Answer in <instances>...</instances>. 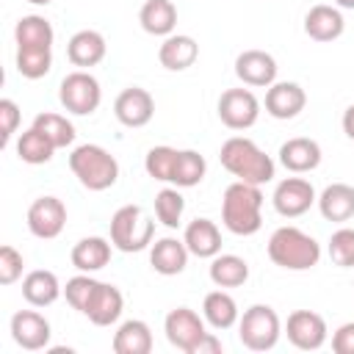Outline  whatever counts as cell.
I'll return each instance as SVG.
<instances>
[{"instance_id": "1f68e13d", "label": "cell", "mask_w": 354, "mask_h": 354, "mask_svg": "<svg viewBox=\"0 0 354 354\" xmlns=\"http://www.w3.org/2000/svg\"><path fill=\"white\" fill-rule=\"evenodd\" d=\"M53 152H55L53 141H50L41 130H36L33 124H30L25 133H19V138H17V155H19L22 163H30V166L50 163Z\"/></svg>"}, {"instance_id": "9a60e30c", "label": "cell", "mask_w": 354, "mask_h": 354, "mask_svg": "<svg viewBox=\"0 0 354 354\" xmlns=\"http://www.w3.org/2000/svg\"><path fill=\"white\" fill-rule=\"evenodd\" d=\"M235 75L246 86L268 88L271 83H277V61L266 50H243L235 58Z\"/></svg>"}, {"instance_id": "bcb514c9", "label": "cell", "mask_w": 354, "mask_h": 354, "mask_svg": "<svg viewBox=\"0 0 354 354\" xmlns=\"http://www.w3.org/2000/svg\"><path fill=\"white\" fill-rule=\"evenodd\" d=\"M28 3H33V6H50L53 0H28Z\"/></svg>"}, {"instance_id": "e0dca14e", "label": "cell", "mask_w": 354, "mask_h": 354, "mask_svg": "<svg viewBox=\"0 0 354 354\" xmlns=\"http://www.w3.org/2000/svg\"><path fill=\"white\" fill-rule=\"evenodd\" d=\"M307 105V94L299 83L282 80V83H271L266 91V113L274 119H293L304 111Z\"/></svg>"}, {"instance_id": "ba28073f", "label": "cell", "mask_w": 354, "mask_h": 354, "mask_svg": "<svg viewBox=\"0 0 354 354\" xmlns=\"http://www.w3.org/2000/svg\"><path fill=\"white\" fill-rule=\"evenodd\" d=\"M260 116V100L249 88H227L218 97V119L230 130H246Z\"/></svg>"}, {"instance_id": "d6a6232c", "label": "cell", "mask_w": 354, "mask_h": 354, "mask_svg": "<svg viewBox=\"0 0 354 354\" xmlns=\"http://www.w3.org/2000/svg\"><path fill=\"white\" fill-rule=\"evenodd\" d=\"M205 171H207V163H205V158L196 149H180L177 152L174 171H171V185H177V188H194V185L202 183Z\"/></svg>"}, {"instance_id": "3957f363", "label": "cell", "mask_w": 354, "mask_h": 354, "mask_svg": "<svg viewBox=\"0 0 354 354\" xmlns=\"http://www.w3.org/2000/svg\"><path fill=\"white\" fill-rule=\"evenodd\" d=\"M268 257L285 271H307L321 260V243L299 227H279L268 238Z\"/></svg>"}, {"instance_id": "d590c367", "label": "cell", "mask_w": 354, "mask_h": 354, "mask_svg": "<svg viewBox=\"0 0 354 354\" xmlns=\"http://www.w3.org/2000/svg\"><path fill=\"white\" fill-rule=\"evenodd\" d=\"M183 210H185V199L177 191V185L174 188H163V191L155 194V216H158V221L163 227L177 230L180 221H183Z\"/></svg>"}, {"instance_id": "836d02e7", "label": "cell", "mask_w": 354, "mask_h": 354, "mask_svg": "<svg viewBox=\"0 0 354 354\" xmlns=\"http://www.w3.org/2000/svg\"><path fill=\"white\" fill-rule=\"evenodd\" d=\"M53 69V47H17V72L39 80Z\"/></svg>"}, {"instance_id": "603a6c76", "label": "cell", "mask_w": 354, "mask_h": 354, "mask_svg": "<svg viewBox=\"0 0 354 354\" xmlns=\"http://www.w3.org/2000/svg\"><path fill=\"white\" fill-rule=\"evenodd\" d=\"M318 210L326 221L343 224L348 218H354V188L346 183H332L321 191L318 196Z\"/></svg>"}, {"instance_id": "5bb4252c", "label": "cell", "mask_w": 354, "mask_h": 354, "mask_svg": "<svg viewBox=\"0 0 354 354\" xmlns=\"http://www.w3.org/2000/svg\"><path fill=\"white\" fill-rule=\"evenodd\" d=\"M113 113L124 127H144L155 116V100L147 88L130 86V88L119 91V97L113 102Z\"/></svg>"}, {"instance_id": "4fadbf2b", "label": "cell", "mask_w": 354, "mask_h": 354, "mask_svg": "<svg viewBox=\"0 0 354 354\" xmlns=\"http://www.w3.org/2000/svg\"><path fill=\"white\" fill-rule=\"evenodd\" d=\"M50 321L36 310H19L11 315V337L25 351H41L50 346Z\"/></svg>"}, {"instance_id": "ffe728a7", "label": "cell", "mask_w": 354, "mask_h": 354, "mask_svg": "<svg viewBox=\"0 0 354 354\" xmlns=\"http://www.w3.org/2000/svg\"><path fill=\"white\" fill-rule=\"evenodd\" d=\"M346 28V19L337 6H313L304 17V33L315 41H335Z\"/></svg>"}, {"instance_id": "ab89813d", "label": "cell", "mask_w": 354, "mask_h": 354, "mask_svg": "<svg viewBox=\"0 0 354 354\" xmlns=\"http://www.w3.org/2000/svg\"><path fill=\"white\" fill-rule=\"evenodd\" d=\"M22 254L14 246H0V285H14L22 277Z\"/></svg>"}, {"instance_id": "d6986e66", "label": "cell", "mask_w": 354, "mask_h": 354, "mask_svg": "<svg viewBox=\"0 0 354 354\" xmlns=\"http://www.w3.org/2000/svg\"><path fill=\"white\" fill-rule=\"evenodd\" d=\"M188 246L180 238H160L149 249V266L163 277H177L188 266Z\"/></svg>"}, {"instance_id": "74e56055", "label": "cell", "mask_w": 354, "mask_h": 354, "mask_svg": "<svg viewBox=\"0 0 354 354\" xmlns=\"http://www.w3.org/2000/svg\"><path fill=\"white\" fill-rule=\"evenodd\" d=\"M329 257L340 268H354V230L340 227L329 238Z\"/></svg>"}, {"instance_id": "4dcf8cb0", "label": "cell", "mask_w": 354, "mask_h": 354, "mask_svg": "<svg viewBox=\"0 0 354 354\" xmlns=\"http://www.w3.org/2000/svg\"><path fill=\"white\" fill-rule=\"evenodd\" d=\"M53 39H55V30H53L50 19L39 17V14L22 17L14 28L17 47H53Z\"/></svg>"}, {"instance_id": "52a82bcc", "label": "cell", "mask_w": 354, "mask_h": 354, "mask_svg": "<svg viewBox=\"0 0 354 354\" xmlns=\"http://www.w3.org/2000/svg\"><path fill=\"white\" fill-rule=\"evenodd\" d=\"M58 100H61V105H64L69 113H75V116H88V113H94V111L100 108V102H102V88H100V83H97V77H94L91 72L75 69V72H69V75L61 80V86H58Z\"/></svg>"}, {"instance_id": "2e32d148", "label": "cell", "mask_w": 354, "mask_h": 354, "mask_svg": "<svg viewBox=\"0 0 354 354\" xmlns=\"http://www.w3.org/2000/svg\"><path fill=\"white\" fill-rule=\"evenodd\" d=\"M122 310H124V296H122V290H119L116 285H111V282H97V288H94L88 304H86L83 315H86L94 326H111V324L119 321Z\"/></svg>"}, {"instance_id": "7bdbcfd3", "label": "cell", "mask_w": 354, "mask_h": 354, "mask_svg": "<svg viewBox=\"0 0 354 354\" xmlns=\"http://www.w3.org/2000/svg\"><path fill=\"white\" fill-rule=\"evenodd\" d=\"M191 354H221V340H218L213 332H205V335L196 340V346L191 348Z\"/></svg>"}, {"instance_id": "e575fe53", "label": "cell", "mask_w": 354, "mask_h": 354, "mask_svg": "<svg viewBox=\"0 0 354 354\" xmlns=\"http://www.w3.org/2000/svg\"><path fill=\"white\" fill-rule=\"evenodd\" d=\"M33 127L41 130V133L53 141L55 149H64V147H69V144L75 141V124H72L66 116H61V113H53V111L36 113Z\"/></svg>"}, {"instance_id": "8fae6325", "label": "cell", "mask_w": 354, "mask_h": 354, "mask_svg": "<svg viewBox=\"0 0 354 354\" xmlns=\"http://www.w3.org/2000/svg\"><path fill=\"white\" fill-rule=\"evenodd\" d=\"M326 321L324 315L313 313V310H296L288 315V324H285V335L288 340L301 348V351H315L326 343Z\"/></svg>"}, {"instance_id": "f546056e", "label": "cell", "mask_w": 354, "mask_h": 354, "mask_svg": "<svg viewBox=\"0 0 354 354\" xmlns=\"http://www.w3.org/2000/svg\"><path fill=\"white\" fill-rule=\"evenodd\" d=\"M202 315L213 329H230L238 321V304L227 290H210L202 301Z\"/></svg>"}, {"instance_id": "4316f807", "label": "cell", "mask_w": 354, "mask_h": 354, "mask_svg": "<svg viewBox=\"0 0 354 354\" xmlns=\"http://www.w3.org/2000/svg\"><path fill=\"white\" fill-rule=\"evenodd\" d=\"M138 22L149 36H171L177 28V6L171 0H147L138 11Z\"/></svg>"}, {"instance_id": "ac0fdd59", "label": "cell", "mask_w": 354, "mask_h": 354, "mask_svg": "<svg viewBox=\"0 0 354 354\" xmlns=\"http://www.w3.org/2000/svg\"><path fill=\"white\" fill-rule=\"evenodd\" d=\"M279 163H282L288 171H293V174L313 171V169H318V163H321V147H318V141L304 138V136L288 138V141L279 147Z\"/></svg>"}, {"instance_id": "7402d4cb", "label": "cell", "mask_w": 354, "mask_h": 354, "mask_svg": "<svg viewBox=\"0 0 354 354\" xmlns=\"http://www.w3.org/2000/svg\"><path fill=\"white\" fill-rule=\"evenodd\" d=\"M111 241L100 238V235H88V238H80L75 246H72V266L83 274H94L100 268H105L111 263Z\"/></svg>"}, {"instance_id": "6da1fadb", "label": "cell", "mask_w": 354, "mask_h": 354, "mask_svg": "<svg viewBox=\"0 0 354 354\" xmlns=\"http://www.w3.org/2000/svg\"><path fill=\"white\" fill-rule=\"evenodd\" d=\"M221 224L232 235H254L263 227V191L260 185L235 180L221 196Z\"/></svg>"}, {"instance_id": "7c38bea8", "label": "cell", "mask_w": 354, "mask_h": 354, "mask_svg": "<svg viewBox=\"0 0 354 354\" xmlns=\"http://www.w3.org/2000/svg\"><path fill=\"white\" fill-rule=\"evenodd\" d=\"M163 332H166V340L174 348L191 354V348L196 346V340L205 335V321L191 307H174L166 315V321H163Z\"/></svg>"}, {"instance_id": "f35d334b", "label": "cell", "mask_w": 354, "mask_h": 354, "mask_svg": "<svg viewBox=\"0 0 354 354\" xmlns=\"http://www.w3.org/2000/svg\"><path fill=\"white\" fill-rule=\"evenodd\" d=\"M94 288H97V279H94L91 274H83V271H80L77 277H72V279L66 282L64 296H66V301H69L72 310L83 313L86 304H88V299H91V293H94Z\"/></svg>"}, {"instance_id": "83f0119b", "label": "cell", "mask_w": 354, "mask_h": 354, "mask_svg": "<svg viewBox=\"0 0 354 354\" xmlns=\"http://www.w3.org/2000/svg\"><path fill=\"white\" fill-rule=\"evenodd\" d=\"M113 351L116 354H149L152 351V329L147 321L130 318L124 321L113 335Z\"/></svg>"}, {"instance_id": "484cf974", "label": "cell", "mask_w": 354, "mask_h": 354, "mask_svg": "<svg viewBox=\"0 0 354 354\" xmlns=\"http://www.w3.org/2000/svg\"><path fill=\"white\" fill-rule=\"evenodd\" d=\"M64 293L58 277L47 268H36L22 279V299L33 307H50Z\"/></svg>"}, {"instance_id": "7a4b0ae2", "label": "cell", "mask_w": 354, "mask_h": 354, "mask_svg": "<svg viewBox=\"0 0 354 354\" xmlns=\"http://www.w3.org/2000/svg\"><path fill=\"white\" fill-rule=\"evenodd\" d=\"M218 160L221 166L243 180V183H252V185H266L274 180V160L271 155H266L252 138H243V136H232L221 144V152H218Z\"/></svg>"}, {"instance_id": "b9f144b4", "label": "cell", "mask_w": 354, "mask_h": 354, "mask_svg": "<svg viewBox=\"0 0 354 354\" xmlns=\"http://www.w3.org/2000/svg\"><path fill=\"white\" fill-rule=\"evenodd\" d=\"M332 351L335 354H354V321L343 324L332 335Z\"/></svg>"}, {"instance_id": "f1b7e54d", "label": "cell", "mask_w": 354, "mask_h": 354, "mask_svg": "<svg viewBox=\"0 0 354 354\" xmlns=\"http://www.w3.org/2000/svg\"><path fill=\"white\" fill-rule=\"evenodd\" d=\"M249 279V263L238 254H216L210 257V282L216 288H241Z\"/></svg>"}, {"instance_id": "f6af8a7d", "label": "cell", "mask_w": 354, "mask_h": 354, "mask_svg": "<svg viewBox=\"0 0 354 354\" xmlns=\"http://www.w3.org/2000/svg\"><path fill=\"white\" fill-rule=\"evenodd\" d=\"M337 8H354V0H335Z\"/></svg>"}, {"instance_id": "60d3db41", "label": "cell", "mask_w": 354, "mask_h": 354, "mask_svg": "<svg viewBox=\"0 0 354 354\" xmlns=\"http://www.w3.org/2000/svg\"><path fill=\"white\" fill-rule=\"evenodd\" d=\"M19 119H22L19 105L8 97L0 100V147H8V141L14 138V133L19 127Z\"/></svg>"}, {"instance_id": "cb8c5ba5", "label": "cell", "mask_w": 354, "mask_h": 354, "mask_svg": "<svg viewBox=\"0 0 354 354\" xmlns=\"http://www.w3.org/2000/svg\"><path fill=\"white\" fill-rule=\"evenodd\" d=\"M105 50H108V44H105L102 33H97V30H77L69 39V44H66V58L75 66L88 69V66H97L105 58Z\"/></svg>"}, {"instance_id": "d4e9b609", "label": "cell", "mask_w": 354, "mask_h": 354, "mask_svg": "<svg viewBox=\"0 0 354 354\" xmlns=\"http://www.w3.org/2000/svg\"><path fill=\"white\" fill-rule=\"evenodd\" d=\"M183 241L194 257H216L221 252V232L210 218H194L185 227Z\"/></svg>"}, {"instance_id": "5b68a950", "label": "cell", "mask_w": 354, "mask_h": 354, "mask_svg": "<svg viewBox=\"0 0 354 354\" xmlns=\"http://www.w3.org/2000/svg\"><path fill=\"white\" fill-rule=\"evenodd\" d=\"M155 238V221L141 205H122L111 216V243L119 252H144Z\"/></svg>"}, {"instance_id": "44dd1931", "label": "cell", "mask_w": 354, "mask_h": 354, "mask_svg": "<svg viewBox=\"0 0 354 354\" xmlns=\"http://www.w3.org/2000/svg\"><path fill=\"white\" fill-rule=\"evenodd\" d=\"M196 58H199V44L191 36H185V33L166 36L163 44H160V50H158V61L169 72H183V69L194 66Z\"/></svg>"}, {"instance_id": "9c48e42d", "label": "cell", "mask_w": 354, "mask_h": 354, "mask_svg": "<svg viewBox=\"0 0 354 354\" xmlns=\"http://www.w3.org/2000/svg\"><path fill=\"white\" fill-rule=\"evenodd\" d=\"M66 227V205L58 196H39L28 207V230L41 241H53Z\"/></svg>"}, {"instance_id": "8d00e7d4", "label": "cell", "mask_w": 354, "mask_h": 354, "mask_svg": "<svg viewBox=\"0 0 354 354\" xmlns=\"http://www.w3.org/2000/svg\"><path fill=\"white\" fill-rule=\"evenodd\" d=\"M177 152L174 147H152L144 158V169L152 180L158 183H171V171H174V163H177Z\"/></svg>"}, {"instance_id": "277c9868", "label": "cell", "mask_w": 354, "mask_h": 354, "mask_svg": "<svg viewBox=\"0 0 354 354\" xmlns=\"http://www.w3.org/2000/svg\"><path fill=\"white\" fill-rule=\"evenodd\" d=\"M69 169L77 183L88 191H108L119 180L116 158L100 144H80L69 155Z\"/></svg>"}, {"instance_id": "ee69618b", "label": "cell", "mask_w": 354, "mask_h": 354, "mask_svg": "<svg viewBox=\"0 0 354 354\" xmlns=\"http://www.w3.org/2000/svg\"><path fill=\"white\" fill-rule=\"evenodd\" d=\"M343 133L354 141V105H348L346 113H343Z\"/></svg>"}, {"instance_id": "30bf717a", "label": "cell", "mask_w": 354, "mask_h": 354, "mask_svg": "<svg viewBox=\"0 0 354 354\" xmlns=\"http://www.w3.org/2000/svg\"><path fill=\"white\" fill-rule=\"evenodd\" d=\"M271 202H274V210L279 216L296 218V216H304L318 202V196H315V188H313L310 180H304V177H288V180H282L274 188Z\"/></svg>"}, {"instance_id": "8992f818", "label": "cell", "mask_w": 354, "mask_h": 354, "mask_svg": "<svg viewBox=\"0 0 354 354\" xmlns=\"http://www.w3.org/2000/svg\"><path fill=\"white\" fill-rule=\"evenodd\" d=\"M282 335L279 315L268 304H252L238 321V337L249 351H268Z\"/></svg>"}]
</instances>
